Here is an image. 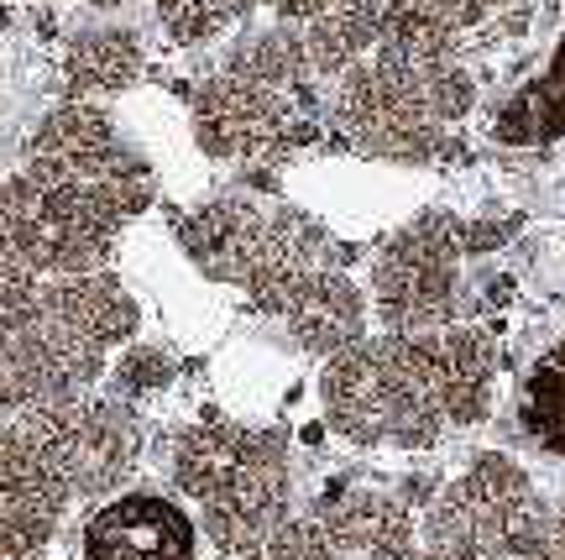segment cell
<instances>
[{
	"label": "cell",
	"mask_w": 565,
	"mask_h": 560,
	"mask_svg": "<svg viewBox=\"0 0 565 560\" xmlns=\"http://www.w3.org/2000/svg\"><path fill=\"white\" fill-rule=\"evenodd\" d=\"M26 168L42 173V179L74 183V189H95L121 215H137L147 204V168L116 137L110 116L95 110V105H63V110L42 120Z\"/></svg>",
	"instance_id": "obj_3"
},
{
	"label": "cell",
	"mask_w": 565,
	"mask_h": 560,
	"mask_svg": "<svg viewBox=\"0 0 565 560\" xmlns=\"http://www.w3.org/2000/svg\"><path fill=\"white\" fill-rule=\"evenodd\" d=\"M42 309L68 330L89 336L95 346L126 340L131 325H137V309L126 299V288L116 278H100V273H63V283L42 288Z\"/></svg>",
	"instance_id": "obj_8"
},
{
	"label": "cell",
	"mask_w": 565,
	"mask_h": 560,
	"mask_svg": "<svg viewBox=\"0 0 565 560\" xmlns=\"http://www.w3.org/2000/svg\"><path fill=\"white\" fill-rule=\"evenodd\" d=\"M450 241L440 225H414L377 267V309L393 330H435L450 315Z\"/></svg>",
	"instance_id": "obj_5"
},
{
	"label": "cell",
	"mask_w": 565,
	"mask_h": 560,
	"mask_svg": "<svg viewBox=\"0 0 565 560\" xmlns=\"http://www.w3.org/2000/svg\"><path fill=\"white\" fill-rule=\"evenodd\" d=\"M84 560H194V524L152 493L116 498L84 524Z\"/></svg>",
	"instance_id": "obj_6"
},
{
	"label": "cell",
	"mask_w": 565,
	"mask_h": 560,
	"mask_svg": "<svg viewBox=\"0 0 565 560\" xmlns=\"http://www.w3.org/2000/svg\"><path fill=\"white\" fill-rule=\"evenodd\" d=\"M524 430L534 441L565 456V340L550 357L534 361V372L524 382Z\"/></svg>",
	"instance_id": "obj_11"
},
{
	"label": "cell",
	"mask_w": 565,
	"mask_h": 560,
	"mask_svg": "<svg viewBox=\"0 0 565 560\" xmlns=\"http://www.w3.org/2000/svg\"><path fill=\"white\" fill-rule=\"evenodd\" d=\"M487 6H492V0H487Z\"/></svg>",
	"instance_id": "obj_16"
},
{
	"label": "cell",
	"mask_w": 565,
	"mask_h": 560,
	"mask_svg": "<svg viewBox=\"0 0 565 560\" xmlns=\"http://www.w3.org/2000/svg\"><path fill=\"white\" fill-rule=\"evenodd\" d=\"M89 6H100V11H116V6H126V0H89Z\"/></svg>",
	"instance_id": "obj_15"
},
{
	"label": "cell",
	"mask_w": 565,
	"mask_h": 560,
	"mask_svg": "<svg viewBox=\"0 0 565 560\" xmlns=\"http://www.w3.org/2000/svg\"><path fill=\"white\" fill-rule=\"evenodd\" d=\"M498 141L508 147H545V141L565 137V32L555 42L550 63L534 74V80L513 95V101L498 110Z\"/></svg>",
	"instance_id": "obj_9"
},
{
	"label": "cell",
	"mask_w": 565,
	"mask_h": 560,
	"mask_svg": "<svg viewBox=\"0 0 565 560\" xmlns=\"http://www.w3.org/2000/svg\"><path fill=\"white\" fill-rule=\"evenodd\" d=\"M121 221V210L95 189L42 179L32 168H21L0 189V225L38 273H95L110 257V236Z\"/></svg>",
	"instance_id": "obj_2"
},
{
	"label": "cell",
	"mask_w": 565,
	"mask_h": 560,
	"mask_svg": "<svg viewBox=\"0 0 565 560\" xmlns=\"http://www.w3.org/2000/svg\"><path fill=\"white\" fill-rule=\"evenodd\" d=\"M282 304V315L288 325L299 330L309 346H351V340L362 336V299L351 294V283L345 278H324V273H294L288 283L273 288Z\"/></svg>",
	"instance_id": "obj_7"
},
{
	"label": "cell",
	"mask_w": 565,
	"mask_h": 560,
	"mask_svg": "<svg viewBox=\"0 0 565 560\" xmlns=\"http://www.w3.org/2000/svg\"><path fill=\"white\" fill-rule=\"evenodd\" d=\"M38 299H42L38 267L21 257L17 241L6 236V225H0V336L32 320V315H38Z\"/></svg>",
	"instance_id": "obj_13"
},
{
	"label": "cell",
	"mask_w": 565,
	"mask_h": 560,
	"mask_svg": "<svg viewBox=\"0 0 565 560\" xmlns=\"http://www.w3.org/2000/svg\"><path fill=\"white\" fill-rule=\"evenodd\" d=\"M152 6H158L162 27L179 42H204V38H215L225 21L246 17L257 0H152Z\"/></svg>",
	"instance_id": "obj_14"
},
{
	"label": "cell",
	"mask_w": 565,
	"mask_h": 560,
	"mask_svg": "<svg viewBox=\"0 0 565 560\" xmlns=\"http://www.w3.org/2000/svg\"><path fill=\"white\" fill-rule=\"evenodd\" d=\"M303 63H309V53H303V38H288V32H263V38H246L242 47H236V59H231V68L236 74H252V80L263 84H294L303 74Z\"/></svg>",
	"instance_id": "obj_12"
},
{
	"label": "cell",
	"mask_w": 565,
	"mask_h": 560,
	"mask_svg": "<svg viewBox=\"0 0 565 560\" xmlns=\"http://www.w3.org/2000/svg\"><path fill=\"white\" fill-rule=\"evenodd\" d=\"M194 126H200L204 152L215 158H252L278 141L294 137V105L282 101L278 84H263L252 74H221L200 89L194 101Z\"/></svg>",
	"instance_id": "obj_4"
},
{
	"label": "cell",
	"mask_w": 565,
	"mask_h": 560,
	"mask_svg": "<svg viewBox=\"0 0 565 560\" xmlns=\"http://www.w3.org/2000/svg\"><path fill=\"white\" fill-rule=\"evenodd\" d=\"M63 74L74 95H116L141 74V42L126 27H95L79 32L63 53Z\"/></svg>",
	"instance_id": "obj_10"
},
{
	"label": "cell",
	"mask_w": 565,
	"mask_h": 560,
	"mask_svg": "<svg viewBox=\"0 0 565 560\" xmlns=\"http://www.w3.org/2000/svg\"><path fill=\"white\" fill-rule=\"evenodd\" d=\"M487 351L466 330H398L345 346L324 372V409L341 435L366 445H424L445 420H477Z\"/></svg>",
	"instance_id": "obj_1"
}]
</instances>
